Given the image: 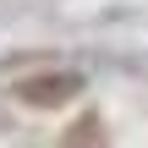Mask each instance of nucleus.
I'll return each instance as SVG.
<instances>
[{
	"mask_svg": "<svg viewBox=\"0 0 148 148\" xmlns=\"http://www.w3.org/2000/svg\"><path fill=\"white\" fill-rule=\"evenodd\" d=\"M77 88H82V77H77V71H38V77L16 82V99H22V104H33V110H55V104L77 99Z\"/></svg>",
	"mask_w": 148,
	"mask_h": 148,
	"instance_id": "1",
	"label": "nucleus"
},
{
	"mask_svg": "<svg viewBox=\"0 0 148 148\" xmlns=\"http://www.w3.org/2000/svg\"><path fill=\"white\" fill-rule=\"evenodd\" d=\"M104 126H99V115H88V121H77L71 126V137H60V148H93V137H99ZM104 143V137H99Z\"/></svg>",
	"mask_w": 148,
	"mask_h": 148,
	"instance_id": "2",
	"label": "nucleus"
}]
</instances>
